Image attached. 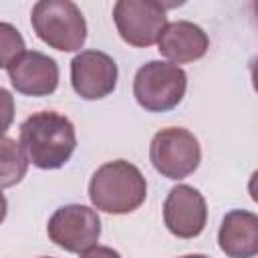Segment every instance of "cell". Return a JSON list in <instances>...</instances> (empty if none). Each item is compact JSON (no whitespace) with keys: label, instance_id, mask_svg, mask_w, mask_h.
<instances>
[{"label":"cell","instance_id":"1","mask_svg":"<svg viewBox=\"0 0 258 258\" xmlns=\"http://www.w3.org/2000/svg\"><path fill=\"white\" fill-rule=\"evenodd\" d=\"M18 143L34 167L58 169L77 149V131L67 115L38 111L22 121Z\"/></svg>","mask_w":258,"mask_h":258},{"label":"cell","instance_id":"2","mask_svg":"<svg viewBox=\"0 0 258 258\" xmlns=\"http://www.w3.org/2000/svg\"><path fill=\"white\" fill-rule=\"evenodd\" d=\"M147 198V181L141 169L125 159L107 161L91 175L89 200L95 210L123 216L131 214Z\"/></svg>","mask_w":258,"mask_h":258},{"label":"cell","instance_id":"3","mask_svg":"<svg viewBox=\"0 0 258 258\" xmlns=\"http://www.w3.org/2000/svg\"><path fill=\"white\" fill-rule=\"evenodd\" d=\"M30 24L36 36L54 50L75 52L87 40V20L71 0H40L32 6Z\"/></svg>","mask_w":258,"mask_h":258},{"label":"cell","instance_id":"4","mask_svg":"<svg viewBox=\"0 0 258 258\" xmlns=\"http://www.w3.org/2000/svg\"><path fill=\"white\" fill-rule=\"evenodd\" d=\"M187 89V75L181 67L167 60H149L135 73L133 97L149 113L175 109Z\"/></svg>","mask_w":258,"mask_h":258},{"label":"cell","instance_id":"5","mask_svg":"<svg viewBox=\"0 0 258 258\" xmlns=\"http://www.w3.org/2000/svg\"><path fill=\"white\" fill-rule=\"evenodd\" d=\"M149 161L163 177L183 179L200 167L202 147L191 131L183 127H165L157 131L149 143Z\"/></svg>","mask_w":258,"mask_h":258},{"label":"cell","instance_id":"6","mask_svg":"<svg viewBox=\"0 0 258 258\" xmlns=\"http://www.w3.org/2000/svg\"><path fill=\"white\" fill-rule=\"evenodd\" d=\"M169 4L157 0H119L113 6V20L119 36L137 48L155 44L167 26Z\"/></svg>","mask_w":258,"mask_h":258},{"label":"cell","instance_id":"7","mask_svg":"<svg viewBox=\"0 0 258 258\" xmlns=\"http://www.w3.org/2000/svg\"><path fill=\"white\" fill-rule=\"evenodd\" d=\"M48 240L64 252L83 254L97 246L101 236V218L97 210L83 204L60 206L48 220Z\"/></svg>","mask_w":258,"mask_h":258},{"label":"cell","instance_id":"8","mask_svg":"<svg viewBox=\"0 0 258 258\" xmlns=\"http://www.w3.org/2000/svg\"><path fill=\"white\" fill-rule=\"evenodd\" d=\"M119 69L113 56L103 50H81L71 60V85L73 91L85 101H97L109 97L117 87Z\"/></svg>","mask_w":258,"mask_h":258},{"label":"cell","instance_id":"9","mask_svg":"<svg viewBox=\"0 0 258 258\" xmlns=\"http://www.w3.org/2000/svg\"><path fill=\"white\" fill-rule=\"evenodd\" d=\"M208 222V204L200 189L187 183H177L169 189L163 202V224L175 238H198Z\"/></svg>","mask_w":258,"mask_h":258},{"label":"cell","instance_id":"10","mask_svg":"<svg viewBox=\"0 0 258 258\" xmlns=\"http://www.w3.org/2000/svg\"><path fill=\"white\" fill-rule=\"evenodd\" d=\"M6 73L16 93L26 97H48L58 87L56 60L38 50H26L6 69Z\"/></svg>","mask_w":258,"mask_h":258},{"label":"cell","instance_id":"11","mask_svg":"<svg viewBox=\"0 0 258 258\" xmlns=\"http://www.w3.org/2000/svg\"><path fill=\"white\" fill-rule=\"evenodd\" d=\"M208 48H210V38L206 30L189 20L167 22V26L163 28L157 40L159 54L173 64L200 60L202 56H206Z\"/></svg>","mask_w":258,"mask_h":258},{"label":"cell","instance_id":"12","mask_svg":"<svg viewBox=\"0 0 258 258\" xmlns=\"http://www.w3.org/2000/svg\"><path fill=\"white\" fill-rule=\"evenodd\" d=\"M218 246L228 258L258 256V214L230 210L220 224Z\"/></svg>","mask_w":258,"mask_h":258},{"label":"cell","instance_id":"13","mask_svg":"<svg viewBox=\"0 0 258 258\" xmlns=\"http://www.w3.org/2000/svg\"><path fill=\"white\" fill-rule=\"evenodd\" d=\"M20 143H16L10 137H2V187H10L18 183L26 173V161Z\"/></svg>","mask_w":258,"mask_h":258},{"label":"cell","instance_id":"14","mask_svg":"<svg viewBox=\"0 0 258 258\" xmlns=\"http://www.w3.org/2000/svg\"><path fill=\"white\" fill-rule=\"evenodd\" d=\"M0 38H2V69L6 71L26 50H24V40H22L20 32L8 22L0 24Z\"/></svg>","mask_w":258,"mask_h":258},{"label":"cell","instance_id":"15","mask_svg":"<svg viewBox=\"0 0 258 258\" xmlns=\"http://www.w3.org/2000/svg\"><path fill=\"white\" fill-rule=\"evenodd\" d=\"M81 258H121V254L109 246H93L81 254Z\"/></svg>","mask_w":258,"mask_h":258},{"label":"cell","instance_id":"16","mask_svg":"<svg viewBox=\"0 0 258 258\" xmlns=\"http://www.w3.org/2000/svg\"><path fill=\"white\" fill-rule=\"evenodd\" d=\"M248 194H250L252 202L258 204V169H256V171L250 175V179H248Z\"/></svg>","mask_w":258,"mask_h":258},{"label":"cell","instance_id":"17","mask_svg":"<svg viewBox=\"0 0 258 258\" xmlns=\"http://www.w3.org/2000/svg\"><path fill=\"white\" fill-rule=\"evenodd\" d=\"M250 77H252V87L258 93V56L250 60Z\"/></svg>","mask_w":258,"mask_h":258},{"label":"cell","instance_id":"18","mask_svg":"<svg viewBox=\"0 0 258 258\" xmlns=\"http://www.w3.org/2000/svg\"><path fill=\"white\" fill-rule=\"evenodd\" d=\"M179 258H210L206 254H185V256H179Z\"/></svg>","mask_w":258,"mask_h":258},{"label":"cell","instance_id":"19","mask_svg":"<svg viewBox=\"0 0 258 258\" xmlns=\"http://www.w3.org/2000/svg\"><path fill=\"white\" fill-rule=\"evenodd\" d=\"M252 6H254V12H256V16H258V0H256V2L252 4Z\"/></svg>","mask_w":258,"mask_h":258},{"label":"cell","instance_id":"20","mask_svg":"<svg viewBox=\"0 0 258 258\" xmlns=\"http://www.w3.org/2000/svg\"><path fill=\"white\" fill-rule=\"evenodd\" d=\"M42 258H50V256H42Z\"/></svg>","mask_w":258,"mask_h":258}]
</instances>
